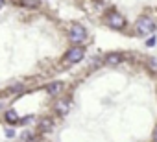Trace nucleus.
<instances>
[{
	"mask_svg": "<svg viewBox=\"0 0 157 142\" xmlns=\"http://www.w3.org/2000/svg\"><path fill=\"white\" fill-rule=\"evenodd\" d=\"M68 109H70V102L67 98H63V100H59L56 103V113H59V114H67Z\"/></svg>",
	"mask_w": 157,
	"mask_h": 142,
	"instance_id": "nucleus-5",
	"label": "nucleus"
},
{
	"mask_svg": "<svg viewBox=\"0 0 157 142\" xmlns=\"http://www.w3.org/2000/svg\"><path fill=\"white\" fill-rule=\"evenodd\" d=\"M22 4H24V6H28V8H37V6H39L37 0H22Z\"/></svg>",
	"mask_w": 157,
	"mask_h": 142,
	"instance_id": "nucleus-10",
	"label": "nucleus"
},
{
	"mask_svg": "<svg viewBox=\"0 0 157 142\" xmlns=\"http://www.w3.org/2000/svg\"><path fill=\"white\" fill-rule=\"evenodd\" d=\"M6 120H8V122H11V124H15V122H17L19 118H17L15 111H8V113H6Z\"/></svg>",
	"mask_w": 157,
	"mask_h": 142,
	"instance_id": "nucleus-9",
	"label": "nucleus"
},
{
	"mask_svg": "<svg viewBox=\"0 0 157 142\" xmlns=\"http://www.w3.org/2000/svg\"><path fill=\"white\" fill-rule=\"evenodd\" d=\"M148 65H150V68H151V70H157V59H150V61H148Z\"/></svg>",
	"mask_w": 157,
	"mask_h": 142,
	"instance_id": "nucleus-11",
	"label": "nucleus"
},
{
	"mask_svg": "<svg viewBox=\"0 0 157 142\" xmlns=\"http://www.w3.org/2000/svg\"><path fill=\"white\" fill-rule=\"evenodd\" d=\"M22 89V85H15V87H11V91H21Z\"/></svg>",
	"mask_w": 157,
	"mask_h": 142,
	"instance_id": "nucleus-13",
	"label": "nucleus"
},
{
	"mask_svg": "<svg viewBox=\"0 0 157 142\" xmlns=\"http://www.w3.org/2000/svg\"><path fill=\"white\" fill-rule=\"evenodd\" d=\"M107 22H109V26H111L113 30H122V28L126 26V19H124L120 13H117V11H111V13L107 15Z\"/></svg>",
	"mask_w": 157,
	"mask_h": 142,
	"instance_id": "nucleus-4",
	"label": "nucleus"
},
{
	"mask_svg": "<svg viewBox=\"0 0 157 142\" xmlns=\"http://www.w3.org/2000/svg\"><path fill=\"white\" fill-rule=\"evenodd\" d=\"M135 28H137V33H139V35H150V33L155 30V22H153V19H150V17H140V19L137 21Z\"/></svg>",
	"mask_w": 157,
	"mask_h": 142,
	"instance_id": "nucleus-1",
	"label": "nucleus"
},
{
	"mask_svg": "<svg viewBox=\"0 0 157 142\" xmlns=\"http://www.w3.org/2000/svg\"><path fill=\"white\" fill-rule=\"evenodd\" d=\"M155 44V37H150L148 41H146V46H153Z\"/></svg>",
	"mask_w": 157,
	"mask_h": 142,
	"instance_id": "nucleus-12",
	"label": "nucleus"
},
{
	"mask_svg": "<svg viewBox=\"0 0 157 142\" xmlns=\"http://www.w3.org/2000/svg\"><path fill=\"white\" fill-rule=\"evenodd\" d=\"M4 8V0H0V9H2Z\"/></svg>",
	"mask_w": 157,
	"mask_h": 142,
	"instance_id": "nucleus-15",
	"label": "nucleus"
},
{
	"mask_svg": "<svg viewBox=\"0 0 157 142\" xmlns=\"http://www.w3.org/2000/svg\"><path fill=\"white\" fill-rule=\"evenodd\" d=\"M54 127V120L52 118H41L39 120V129L41 131H52Z\"/></svg>",
	"mask_w": 157,
	"mask_h": 142,
	"instance_id": "nucleus-7",
	"label": "nucleus"
},
{
	"mask_svg": "<svg viewBox=\"0 0 157 142\" xmlns=\"http://www.w3.org/2000/svg\"><path fill=\"white\" fill-rule=\"evenodd\" d=\"M122 59H124V57H122L120 54H111V55H107V57H105V63L113 66V65H118V63H122Z\"/></svg>",
	"mask_w": 157,
	"mask_h": 142,
	"instance_id": "nucleus-8",
	"label": "nucleus"
},
{
	"mask_svg": "<svg viewBox=\"0 0 157 142\" xmlns=\"http://www.w3.org/2000/svg\"><path fill=\"white\" fill-rule=\"evenodd\" d=\"M68 37H70L72 43H83L85 37H87V30L82 24H72L70 30H68Z\"/></svg>",
	"mask_w": 157,
	"mask_h": 142,
	"instance_id": "nucleus-2",
	"label": "nucleus"
},
{
	"mask_svg": "<svg viewBox=\"0 0 157 142\" xmlns=\"http://www.w3.org/2000/svg\"><path fill=\"white\" fill-rule=\"evenodd\" d=\"M46 91H48V94L57 96V94L63 91V83H61V81H54V83H50V85L46 87Z\"/></svg>",
	"mask_w": 157,
	"mask_h": 142,
	"instance_id": "nucleus-6",
	"label": "nucleus"
},
{
	"mask_svg": "<svg viewBox=\"0 0 157 142\" xmlns=\"http://www.w3.org/2000/svg\"><path fill=\"white\" fill-rule=\"evenodd\" d=\"M85 57V50L82 48V46H72L68 52H67V55H65V61H68V63H80L82 59Z\"/></svg>",
	"mask_w": 157,
	"mask_h": 142,
	"instance_id": "nucleus-3",
	"label": "nucleus"
},
{
	"mask_svg": "<svg viewBox=\"0 0 157 142\" xmlns=\"http://www.w3.org/2000/svg\"><path fill=\"white\" fill-rule=\"evenodd\" d=\"M153 140L157 142V127H155V131H153Z\"/></svg>",
	"mask_w": 157,
	"mask_h": 142,
	"instance_id": "nucleus-14",
	"label": "nucleus"
}]
</instances>
